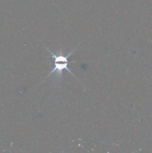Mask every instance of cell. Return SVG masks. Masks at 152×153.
I'll return each mask as SVG.
<instances>
[{"instance_id": "1", "label": "cell", "mask_w": 152, "mask_h": 153, "mask_svg": "<svg viewBox=\"0 0 152 153\" xmlns=\"http://www.w3.org/2000/svg\"><path fill=\"white\" fill-rule=\"evenodd\" d=\"M77 48V47L75 48V49H73L72 50L71 52H70L67 55H61H61H56L55 54H54L53 52H52V51L49 49V48H46V49H48V51H49V53L52 55V58H54L55 67H54V68L51 70L50 73L48 74V76H46V77H45V79H43V82H44V80L46 79V78H48L49 76H50L51 75L54 73H56V76L58 79H61V78L62 77L63 72V70H66V71H68L69 73H71V74L75 78H76V79H77V77L75 76L74 73H73L68 67L69 64V57L70 55L73 53V52H74V51Z\"/></svg>"}]
</instances>
